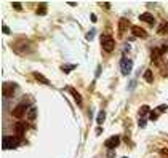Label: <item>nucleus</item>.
<instances>
[{
  "label": "nucleus",
  "instance_id": "1",
  "mask_svg": "<svg viewBox=\"0 0 168 158\" xmlns=\"http://www.w3.org/2000/svg\"><path fill=\"white\" fill-rule=\"evenodd\" d=\"M21 137L18 136H3L2 139V148L3 150H13V148L19 147Z\"/></svg>",
  "mask_w": 168,
  "mask_h": 158
},
{
  "label": "nucleus",
  "instance_id": "2",
  "mask_svg": "<svg viewBox=\"0 0 168 158\" xmlns=\"http://www.w3.org/2000/svg\"><path fill=\"white\" fill-rule=\"evenodd\" d=\"M101 46H102V50H104L106 53H111V51L115 48V40H114V37L109 35V34H102V35H101Z\"/></svg>",
  "mask_w": 168,
  "mask_h": 158
},
{
  "label": "nucleus",
  "instance_id": "3",
  "mask_svg": "<svg viewBox=\"0 0 168 158\" xmlns=\"http://www.w3.org/2000/svg\"><path fill=\"white\" fill-rule=\"evenodd\" d=\"M16 90H18V85H16V83H3V86H2V94H3V97H11V96L16 93Z\"/></svg>",
  "mask_w": 168,
  "mask_h": 158
},
{
  "label": "nucleus",
  "instance_id": "4",
  "mask_svg": "<svg viewBox=\"0 0 168 158\" xmlns=\"http://www.w3.org/2000/svg\"><path fill=\"white\" fill-rule=\"evenodd\" d=\"M120 70H122L123 75H128V73H131L133 70V61L128 58H123L122 61H120Z\"/></svg>",
  "mask_w": 168,
  "mask_h": 158
},
{
  "label": "nucleus",
  "instance_id": "5",
  "mask_svg": "<svg viewBox=\"0 0 168 158\" xmlns=\"http://www.w3.org/2000/svg\"><path fill=\"white\" fill-rule=\"evenodd\" d=\"M167 48H168V46H162V48H152V51H151L152 61H154V62H160V58L165 54Z\"/></svg>",
  "mask_w": 168,
  "mask_h": 158
},
{
  "label": "nucleus",
  "instance_id": "6",
  "mask_svg": "<svg viewBox=\"0 0 168 158\" xmlns=\"http://www.w3.org/2000/svg\"><path fill=\"white\" fill-rule=\"evenodd\" d=\"M27 112H29L27 105L26 104H19V105H16V107L13 109V117H15V118H22L24 115H27Z\"/></svg>",
  "mask_w": 168,
  "mask_h": 158
},
{
  "label": "nucleus",
  "instance_id": "7",
  "mask_svg": "<svg viewBox=\"0 0 168 158\" xmlns=\"http://www.w3.org/2000/svg\"><path fill=\"white\" fill-rule=\"evenodd\" d=\"M119 144H120V136H112L104 142V147L106 148H115Z\"/></svg>",
  "mask_w": 168,
  "mask_h": 158
},
{
  "label": "nucleus",
  "instance_id": "8",
  "mask_svg": "<svg viewBox=\"0 0 168 158\" xmlns=\"http://www.w3.org/2000/svg\"><path fill=\"white\" fill-rule=\"evenodd\" d=\"M131 34L134 37H139V39H146L147 37V32L143 29V27H139V26H133L131 27Z\"/></svg>",
  "mask_w": 168,
  "mask_h": 158
},
{
  "label": "nucleus",
  "instance_id": "9",
  "mask_svg": "<svg viewBox=\"0 0 168 158\" xmlns=\"http://www.w3.org/2000/svg\"><path fill=\"white\" fill-rule=\"evenodd\" d=\"M67 91L72 94V97L75 99V102H77V105H82L83 104V99H82V96H80V93H78L77 90H74V88H71V86H67Z\"/></svg>",
  "mask_w": 168,
  "mask_h": 158
},
{
  "label": "nucleus",
  "instance_id": "10",
  "mask_svg": "<svg viewBox=\"0 0 168 158\" xmlns=\"http://www.w3.org/2000/svg\"><path fill=\"white\" fill-rule=\"evenodd\" d=\"M127 26H128V19L120 18V21H119V37L125 35V29H127Z\"/></svg>",
  "mask_w": 168,
  "mask_h": 158
},
{
  "label": "nucleus",
  "instance_id": "11",
  "mask_svg": "<svg viewBox=\"0 0 168 158\" xmlns=\"http://www.w3.org/2000/svg\"><path fill=\"white\" fill-rule=\"evenodd\" d=\"M139 21L147 22V24H151V26L155 22V19H154V16L151 15V13H143V15H139Z\"/></svg>",
  "mask_w": 168,
  "mask_h": 158
},
{
  "label": "nucleus",
  "instance_id": "12",
  "mask_svg": "<svg viewBox=\"0 0 168 158\" xmlns=\"http://www.w3.org/2000/svg\"><path fill=\"white\" fill-rule=\"evenodd\" d=\"M26 129H27L26 123H16V126H15V133H16V136H18V137H21L22 134L26 133Z\"/></svg>",
  "mask_w": 168,
  "mask_h": 158
},
{
  "label": "nucleus",
  "instance_id": "13",
  "mask_svg": "<svg viewBox=\"0 0 168 158\" xmlns=\"http://www.w3.org/2000/svg\"><path fill=\"white\" fill-rule=\"evenodd\" d=\"M34 78H35L37 82L43 83V85H50V80L43 75V73H40V72H34Z\"/></svg>",
  "mask_w": 168,
  "mask_h": 158
},
{
  "label": "nucleus",
  "instance_id": "14",
  "mask_svg": "<svg viewBox=\"0 0 168 158\" xmlns=\"http://www.w3.org/2000/svg\"><path fill=\"white\" fill-rule=\"evenodd\" d=\"M147 112H151V109H149V105H143V107L139 109V118H146Z\"/></svg>",
  "mask_w": 168,
  "mask_h": 158
},
{
  "label": "nucleus",
  "instance_id": "15",
  "mask_svg": "<svg viewBox=\"0 0 168 158\" xmlns=\"http://www.w3.org/2000/svg\"><path fill=\"white\" fill-rule=\"evenodd\" d=\"M104 120H106V112H104V110H101V112L98 113V117H96V123L102 125V123H104Z\"/></svg>",
  "mask_w": 168,
  "mask_h": 158
},
{
  "label": "nucleus",
  "instance_id": "16",
  "mask_svg": "<svg viewBox=\"0 0 168 158\" xmlns=\"http://www.w3.org/2000/svg\"><path fill=\"white\" fill-rule=\"evenodd\" d=\"M144 80L147 83H152L154 82V75H152V70H146L144 72Z\"/></svg>",
  "mask_w": 168,
  "mask_h": 158
},
{
  "label": "nucleus",
  "instance_id": "17",
  "mask_svg": "<svg viewBox=\"0 0 168 158\" xmlns=\"http://www.w3.org/2000/svg\"><path fill=\"white\" fill-rule=\"evenodd\" d=\"M61 69H63L64 73H69L71 70H74V69H75V64H67V66H63Z\"/></svg>",
  "mask_w": 168,
  "mask_h": 158
},
{
  "label": "nucleus",
  "instance_id": "18",
  "mask_svg": "<svg viewBox=\"0 0 168 158\" xmlns=\"http://www.w3.org/2000/svg\"><path fill=\"white\" fill-rule=\"evenodd\" d=\"M35 115H37V109H35V107L29 109V112H27V118H29V120H34Z\"/></svg>",
  "mask_w": 168,
  "mask_h": 158
},
{
  "label": "nucleus",
  "instance_id": "19",
  "mask_svg": "<svg viewBox=\"0 0 168 158\" xmlns=\"http://www.w3.org/2000/svg\"><path fill=\"white\" fill-rule=\"evenodd\" d=\"M163 32H168V24L167 22H162V26L158 27V34H163Z\"/></svg>",
  "mask_w": 168,
  "mask_h": 158
},
{
  "label": "nucleus",
  "instance_id": "20",
  "mask_svg": "<svg viewBox=\"0 0 168 158\" xmlns=\"http://www.w3.org/2000/svg\"><path fill=\"white\" fill-rule=\"evenodd\" d=\"M157 118H158L157 110H151V113H149V120H157Z\"/></svg>",
  "mask_w": 168,
  "mask_h": 158
},
{
  "label": "nucleus",
  "instance_id": "21",
  "mask_svg": "<svg viewBox=\"0 0 168 158\" xmlns=\"http://www.w3.org/2000/svg\"><path fill=\"white\" fill-rule=\"evenodd\" d=\"M158 153H160L162 158H168V148H160V150H158Z\"/></svg>",
  "mask_w": 168,
  "mask_h": 158
},
{
  "label": "nucleus",
  "instance_id": "22",
  "mask_svg": "<svg viewBox=\"0 0 168 158\" xmlns=\"http://www.w3.org/2000/svg\"><path fill=\"white\" fill-rule=\"evenodd\" d=\"M37 13H39V15H45V13H46V8H45V3H42V5L39 7V10H37Z\"/></svg>",
  "mask_w": 168,
  "mask_h": 158
},
{
  "label": "nucleus",
  "instance_id": "23",
  "mask_svg": "<svg viewBox=\"0 0 168 158\" xmlns=\"http://www.w3.org/2000/svg\"><path fill=\"white\" fill-rule=\"evenodd\" d=\"M167 109H168V105L167 104H162V105H158L155 110H157V112H162V110H167Z\"/></svg>",
  "mask_w": 168,
  "mask_h": 158
},
{
  "label": "nucleus",
  "instance_id": "24",
  "mask_svg": "<svg viewBox=\"0 0 168 158\" xmlns=\"http://www.w3.org/2000/svg\"><path fill=\"white\" fill-rule=\"evenodd\" d=\"M139 126H141V128H146V118H141V120H139Z\"/></svg>",
  "mask_w": 168,
  "mask_h": 158
},
{
  "label": "nucleus",
  "instance_id": "25",
  "mask_svg": "<svg viewBox=\"0 0 168 158\" xmlns=\"http://www.w3.org/2000/svg\"><path fill=\"white\" fill-rule=\"evenodd\" d=\"M13 7H15L16 10H21V3L19 2H13Z\"/></svg>",
  "mask_w": 168,
  "mask_h": 158
},
{
  "label": "nucleus",
  "instance_id": "26",
  "mask_svg": "<svg viewBox=\"0 0 168 158\" xmlns=\"http://www.w3.org/2000/svg\"><path fill=\"white\" fill-rule=\"evenodd\" d=\"M2 32L3 34H10V29H8L7 26H2Z\"/></svg>",
  "mask_w": 168,
  "mask_h": 158
},
{
  "label": "nucleus",
  "instance_id": "27",
  "mask_svg": "<svg viewBox=\"0 0 168 158\" xmlns=\"http://www.w3.org/2000/svg\"><path fill=\"white\" fill-rule=\"evenodd\" d=\"M93 35H95V30H91L90 34H87V40H91V39H93Z\"/></svg>",
  "mask_w": 168,
  "mask_h": 158
},
{
  "label": "nucleus",
  "instance_id": "28",
  "mask_svg": "<svg viewBox=\"0 0 168 158\" xmlns=\"http://www.w3.org/2000/svg\"><path fill=\"white\" fill-rule=\"evenodd\" d=\"M123 158H127V157H123Z\"/></svg>",
  "mask_w": 168,
  "mask_h": 158
}]
</instances>
